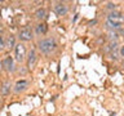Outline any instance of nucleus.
Here are the masks:
<instances>
[{
  "label": "nucleus",
  "instance_id": "1",
  "mask_svg": "<svg viewBox=\"0 0 124 116\" xmlns=\"http://www.w3.org/2000/svg\"><path fill=\"white\" fill-rule=\"evenodd\" d=\"M39 49H40V52L43 54H50L52 52L57 49V43L54 39L52 37H48V39H43V40L39 41Z\"/></svg>",
  "mask_w": 124,
  "mask_h": 116
},
{
  "label": "nucleus",
  "instance_id": "2",
  "mask_svg": "<svg viewBox=\"0 0 124 116\" xmlns=\"http://www.w3.org/2000/svg\"><path fill=\"white\" fill-rule=\"evenodd\" d=\"M18 37L19 40L22 41H30L32 39V30H31L30 26H23L21 30H19V34H18Z\"/></svg>",
  "mask_w": 124,
  "mask_h": 116
},
{
  "label": "nucleus",
  "instance_id": "3",
  "mask_svg": "<svg viewBox=\"0 0 124 116\" xmlns=\"http://www.w3.org/2000/svg\"><path fill=\"white\" fill-rule=\"evenodd\" d=\"M107 21L112 23H118V25H123L124 23V14H122L120 12H110L107 15Z\"/></svg>",
  "mask_w": 124,
  "mask_h": 116
},
{
  "label": "nucleus",
  "instance_id": "4",
  "mask_svg": "<svg viewBox=\"0 0 124 116\" xmlns=\"http://www.w3.org/2000/svg\"><path fill=\"white\" fill-rule=\"evenodd\" d=\"M14 56L18 62H22L26 57V46L23 44H18L14 46Z\"/></svg>",
  "mask_w": 124,
  "mask_h": 116
},
{
  "label": "nucleus",
  "instance_id": "5",
  "mask_svg": "<svg viewBox=\"0 0 124 116\" xmlns=\"http://www.w3.org/2000/svg\"><path fill=\"white\" fill-rule=\"evenodd\" d=\"M1 65H3V68L7 70L8 72L14 71V61H13V58H12V57H5L1 61Z\"/></svg>",
  "mask_w": 124,
  "mask_h": 116
},
{
  "label": "nucleus",
  "instance_id": "6",
  "mask_svg": "<svg viewBox=\"0 0 124 116\" xmlns=\"http://www.w3.org/2000/svg\"><path fill=\"white\" fill-rule=\"evenodd\" d=\"M27 88H29V81L25 80V79H21V80H18L17 83H16V85H14V92H16V93H19V92L26 90Z\"/></svg>",
  "mask_w": 124,
  "mask_h": 116
},
{
  "label": "nucleus",
  "instance_id": "7",
  "mask_svg": "<svg viewBox=\"0 0 124 116\" xmlns=\"http://www.w3.org/2000/svg\"><path fill=\"white\" fill-rule=\"evenodd\" d=\"M67 5L63 3H57L56 5H54V13H56L57 15H65L66 13H67Z\"/></svg>",
  "mask_w": 124,
  "mask_h": 116
},
{
  "label": "nucleus",
  "instance_id": "8",
  "mask_svg": "<svg viewBox=\"0 0 124 116\" xmlns=\"http://www.w3.org/2000/svg\"><path fill=\"white\" fill-rule=\"evenodd\" d=\"M35 63H36V52L34 49H31L29 53V58H27V67L32 68L35 66Z\"/></svg>",
  "mask_w": 124,
  "mask_h": 116
},
{
  "label": "nucleus",
  "instance_id": "9",
  "mask_svg": "<svg viewBox=\"0 0 124 116\" xmlns=\"http://www.w3.org/2000/svg\"><path fill=\"white\" fill-rule=\"evenodd\" d=\"M10 89H12L10 83H9V81H5V83L1 85V88H0V92H1L3 95H8L10 93Z\"/></svg>",
  "mask_w": 124,
  "mask_h": 116
},
{
  "label": "nucleus",
  "instance_id": "10",
  "mask_svg": "<svg viewBox=\"0 0 124 116\" xmlns=\"http://www.w3.org/2000/svg\"><path fill=\"white\" fill-rule=\"evenodd\" d=\"M46 31H48V26L45 25V23H39V25L36 26V34L38 35H44L46 34Z\"/></svg>",
  "mask_w": 124,
  "mask_h": 116
},
{
  "label": "nucleus",
  "instance_id": "11",
  "mask_svg": "<svg viewBox=\"0 0 124 116\" xmlns=\"http://www.w3.org/2000/svg\"><path fill=\"white\" fill-rule=\"evenodd\" d=\"M5 46H7V48H9V49H12V48H14V46H16V39H14L13 35H9V36H8L7 41H5Z\"/></svg>",
  "mask_w": 124,
  "mask_h": 116
},
{
  "label": "nucleus",
  "instance_id": "12",
  "mask_svg": "<svg viewBox=\"0 0 124 116\" xmlns=\"http://www.w3.org/2000/svg\"><path fill=\"white\" fill-rule=\"evenodd\" d=\"M45 14H46V12H45L44 8H39V9L35 12V17H36L38 19H44Z\"/></svg>",
  "mask_w": 124,
  "mask_h": 116
},
{
  "label": "nucleus",
  "instance_id": "13",
  "mask_svg": "<svg viewBox=\"0 0 124 116\" xmlns=\"http://www.w3.org/2000/svg\"><path fill=\"white\" fill-rule=\"evenodd\" d=\"M115 48H118V41H110L105 50H106V52H112Z\"/></svg>",
  "mask_w": 124,
  "mask_h": 116
},
{
  "label": "nucleus",
  "instance_id": "14",
  "mask_svg": "<svg viewBox=\"0 0 124 116\" xmlns=\"http://www.w3.org/2000/svg\"><path fill=\"white\" fill-rule=\"evenodd\" d=\"M110 56H111V59L114 61H118L119 57H120V53H119V48H115L112 52H110Z\"/></svg>",
  "mask_w": 124,
  "mask_h": 116
},
{
  "label": "nucleus",
  "instance_id": "15",
  "mask_svg": "<svg viewBox=\"0 0 124 116\" xmlns=\"http://www.w3.org/2000/svg\"><path fill=\"white\" fill-rule=\"evenodd\" d=\"M115 8H116V4L115 3H107V9H115Z\"/></svg>",
  "mask_w": 124,
  "mask_h": 116
},
{
  "label": "nucleus",
  "instance_id": "16",
  "mask_svg": "<svg viewBox=\"0 0 124 116\" xmlns=\"http://www.w3.org/2000/svg\"><path fill=\"white\" fill-rule=\"evenodd\" d=\"M4 46H5V41H4V39L0 36V50H1Z\"/></svg>",
  "mask_w": 124,
  "mask_h": 116
},
{
  "label": "nucleus",
  "instance_id": "17",
  "mask_svg": "<svg viewBox=\"0 0 124 116\" xmlns=\"http://www.w3.org/2000/svg\"><path fill=\"white\" fill-rule=\"evenodd\" d=\"M119 53H120V57H124V45L119 49Z\"/></svg>",
  "mask_w": 124,
  "mask_h": 116
},
{
  "label": "nucleus",
  "instance_id": "18",
  "mask_svg": "<svg viewBox=\"0 0 124 116\" xmlns=\"http://www.w3.org/2000/svg\"><path fill=\"white\" fill-rule=\"evenodd\" d=\"M1 107H3V101H1V98H0V110H1Z\"/></svg>",
  "mask_w": 124,
  "mask_h": 116
},
{
  "label": "nucleus",
  "instance_id": "19",
  "mask_svg": "<svg viewBox=\"0 0 124 116\" xmlns=\"http://www.w3.org/2000/svg\"><path fill=\"white\" fill-rule=\"evenodd\" d=\"M3 70V65H1V62H0V71Z\"/></svg>",
  "mask_w": 124,
  "mask_h": 116
}]
</instances>
